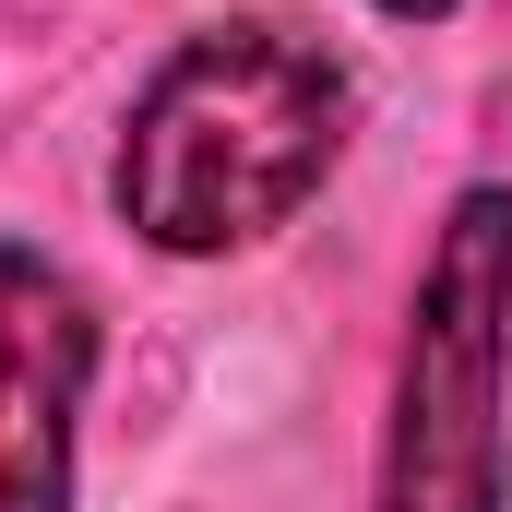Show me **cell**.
<instances>
[{
  "label": "cell",
  "mask_w": 512,
  "mask_h": 512,
  "mask_svg": "<svg viewBox=\"0 0 512 512\" xmlns=\"http://www.w3.org/2000/svg\"><path fill=\"white\" fill-rule=\"evenodd\" d=\"M84 370H96L84 286L36 251H0V512H72Z\"/></svg>",
  "instance_id": "obj_3"
},
{
  "label": "cell",
  "mask_w": 512,
  "mask_h": 512,
  "mask_svg": "<svg viewBox=\"0 0 512 512\" xmlns=\"http://www.w3.org/2000/svg\"><path fill=\"white\" fill-rule=\"evenodd\" d=\"M501 346H512V191H465L417 274L382 512H501Z\"/></svg>",
  "instance_id": "obj_2"
},
{
  "label": "cell",
  "mask_w": 512,
  "mask_h": 512,
  "mask_svg": "<svg viewBox=\"0 0 512 512\" xmlns=\"http://www.w3.org/2000/svg\"><path fill=\"white\" fill-rule=\"evenodd\" d=\"M334 143H346V72L274 24H215L131 108L120 215L155 251H239L322 191Z\"/></svg>",
  "instance_id": "obj_1"
},
{
  "label": "cell",
  "mask_w": 512,
  "mask_h": 512,
  "mask_svg": "<svg viewBox=\"0 0 512 512\" xmlns=\"http://www.w3.org/2000/svg\"><path fill=\"white\" fill-rule=\"evenodd\" d=\"M382 12H405V24H429V12H453V0H382Z\"/></svg>",
  "instance_id": "obj_4"
}]
</instances>
